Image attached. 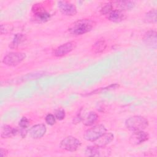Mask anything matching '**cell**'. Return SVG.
I'll return each mask as SVG.
<instances>
[{
    "instance_id": "cell-18",
    "label": "cell",
    "mask_w": 157,
    "mask_h": 157,
    "mask_svg": "<svg viewBox=\"0 0 157 157\" xmlns=\"http://www.w3.org/2000/svg\"><path fill=\"white\" fill-rule=\"evenodd\" d=\"M25 39V37L23 34H16L10 44V47L11 48H17Z\"/></svg>"
},
{
    "instance_id": "cell-4",
    "label": "cell",
    "mask_w": 157,
    "mask_h": 157,
    "mask_svg": "<svg viewBox=\"0 0 157 157\" xmlns=\"http://www.w3.org/2000/svg\"><path fill=\"white\" fill-rule=\"evenodd\" d=\"M26 58V55L21 52H10L6 55L2 62L9 66H15L21 63Z\"/></svg>"
},
{
    "instance_id": "cell-3",
    "label": "cell",
    "mask_w": 157,
    "mask_h": 157,
    "mask_svg": "<svg viewBox=\"0 0 157 157\" xmlns=\"http://www.w3.org/2000/svg\"><path fill=\"white\" fill-rule=\"evenodd\" d=\"M107 129L104 125L98 124L87 129L85 132L83 137L86 140L93 142L99 138L101 136L105 133Z\"/></svg>"
},
{
    "instance_id": "cell-23",
    "label": "cell",
    "mask_w": 157,
    "mask_h": 157,
    "mask_svg": "<svg viewBox=\"0 0 157 157\" xmlns=\"http://www.w3.org/2000/svg\"><path fill=\"white\" fill-rule=\"evenodd\" d=\"M45 121L49 125H53L56 123L55 116L53 114H48L45 117Z\"/></svg>"
},
{
    "instance_id": "cell-16",
    "label": "cell",
    "mask_w": 157,
    "mask_h": 157,
    "mask_svg": "<svg viewBox=\"0 0 157 157\" xmlns=\"http://www.w3.org/2000/svg\"><path fill=\"white\" fill-rule=\"evenodd\" d=\"M115 5L118 7V10H129L134 7L135 3L131 1H121L115 2Z\"/></svg>"
},
{
    "instance_id": "cell-7",
    "label": "cell",
    "mask_w": 157,
    "mask_h": 157,
    "mask_svg": "<svg viewBox=\"0 0 157 157\" xmlns=\"http://www.w3.org/2000/svg\"><path fill=\"white\" fill-rule=\"evenodd\" d=\"M148 138V134L144 132V131H134V133L130 136L129 142L134 145H140L147 141Z\"/></svg>"
},
{
    "instance_id": "cell-5",
    "label": "cell",
    "mask_w": 157,
    "mask_h": 157,
    "mask_svg": "<svg viewBox=\"0 0 157 157\" xmlns=\"http://www.w3.org/2000/svg\"><path fill=\"white\" fill-rule=\"evenodd\" d=\"M81 145L80 141L77 138L73 136H67L63 139L60 142V148L69 151H76Z\"/></svg>"
},
{
    "instance_id": "cell-22",
    "label": "cell",
    "mask_w": 157,
    "mask_h": 157,
    "mask_svg": "<svg viewBox=\"0 0 157 157\" xmlns=\"http://www.w3.org/2000/svg\"><path fill=\"white\" fill-rule=\"evenodd\" d=\"M55 116L56 119H57L58 120H62L65 117V111H64V110L62 109L57 110L55 112Z\"/></svg>"
},
{
    "instance_id": "cell-14",
    "label": "cell",
    "mask_w": 157,
    "mask_h": 157,
    "mask_svg": "<svg viewBox=\"0 0 157 157\" xmlns=\"http://www.w3.org/2000/svg\"><path fill=\"white\" fill-rule=\"evenodd\" d=\"M18 132L17 128H12L9 125H4L1 128V137L2 138H9L15 136Z\"/></svg>"
},
{
    "instance_id": "cell-24",
    "label": "cell",
    "mask_w": 157,
    "mask_h": 157,
    "mask_svg": "<svg viewBox=\"0 0 157 157\" xmlns=\"http://www.w3.org/2000/svg\"><path fill=\"white\" fill-rule=\"evenodd\" d=\"M19 126L21 128H27L29 126V120L26 117H22L19 121Z\"/></svg>"
},
{
    "instance_id": "cell-9",
    "label": "cell",
    "mask_w": 157,
    "mask_h": 157,
    "mask_svg": "<svg viewBox=\"0 0 157 157\" xmlns=\"http://www.w3.org/2000/svg\"><path fill=\"white\" fill-rule=\"evenodd\" d=\"M33 12L35 13L37 20L40 21H47L50 17V13L47 12L41 6L39 5H34L32 9Z\"/></svg>"
},
{
    "instance_id": "cell-25",
    "label": "cell",
    "mask_w": 157,
    "mask_h": 157,
    "mask_svg": "<svg viewBox=\"0 0 157 157\" xmlns=\"http://www.w3.org/2000/svg\"><path fill=\"white\" fill-rule=\"evenodd\" d=\"M0 154H1V156H2V157H3V156H7V151L6 149L1 148Z\"/></svg>"
},
{
    "instance_id": "cell-10",
    "label": "cell",
    "mask_w": 157,
    "mask_h": 157,
    "mask_svg": "<svg viewBox=\"0 0 157 157\" xmlns=\"http://www.w3.org/2000/svg\"><path fill=\"white\" fill-rule=\"evenodd\" d=\"M46 132V127L44 124H38L33 126L29 130V134L33 139L42 137Z\"/></svg>"
},
{
    "instance_id": "cell-20",
    "label": "cell",
    "mask_w": 157,
    "mask_h": 157,
    "mask_svg": "<svg viewBox=\"0 0 157 157\" xmlns=\"http://www.w3.org/2000/svg\"><path fill=\"white\" fill-rule=\"evenodd\" d=\"M106 47L105 42L104 40H98L94 45L93 50L95 53H101L103 52Z\"/></svg>"
},
{
    "instance_id": "cell-13",
    "label": "cell",
    "mask_w": 157,
    "mask_h": 157,
    "mask_svg": "<svg viewBox=\"0 0 157 157\" xmlns=\"http://www.w3.org/2000/svg\"><path fill=\"white\" fill-rule=\"evenodd\" d=\"M106 15L107 19L113 22H120L125 17L123 11L118 9H113Z\"/></svg>"
},
{
    "instance_id": "cell-17",
    "label": "cell",
    "mask_w": 157,
    "mask_h": 157,
    "mask_svg": "<svg viewBox=\"0 0 157 157\" xmlns=\"http://www.w3.org/2000/svg\"><path fill=\"white\" fill-rule=\"evenodd\" d=\"M98 119V115L94 112H90L83 118V123L86 126L93 125Z\"/></svg>"
},
{
    "instance_id": "cell-21",
    "label": "cell",
    "mask_w": 157,
    "mask_h": 157,
    "mask_svg": "<svg viewBox=\"0 0 157 157\" xmlns=\"http://www.w3.org/2000/svg\"><path fill=\"white\" fill-rule=\"evenodd\" d=\"M112 10H113V6L112 3L108 2L105 3L104 6L102 7L101 10V12L103 15H107Z\"/></svg>"
},
{
    "instance_id": "cell-11",
    "label": "cell",
    "mask_w": 157,
    "mask_h": 157,
    "mask_svg": "<svg viewBox=\"0 0 157 157\" xmlns=\"http://www.w3.org/2000/svg\"><path fill=\"white\" fill-rule=\"evenodd\" d=\"M113 139V134L109 132L104 133L102 136H101L99 138L95 140L94 142V144L96 146L100 147H104L105 145L111 142Z\"/></svg>"
},
{
    "instance_id": "cell-8",
    "label": "cell",
    "mask_w": 157,
    "mask_h": 157,
    "mask_svg": "<svg viewBox=\"0 0 157 157\" xmlns=\"http://www.w3.org/2000/svg\"><path fill=\"white\" fill-rule=\"evenodd\" d=\"M75 46L74 42H68L57 47L54 51V55L56 57L63 56L74 50Z\"/></svg>"
},
{
    "instance_id": "cell-1",
    "label": "cell",
    "mask_w": 157,
    "mask_h": 157,
    "mask_svg": "<svg viewBox=\"0 0 157 157\" xmlns=\"http://www.w3.org/2000/svg\"><path fill=\"white\" fill-rule=\"evenodd\" d=\"M95 24V22L90 19H80L73 23L69 28V31L74 35L84 34L90 31Z\"/></svg>"
},
{
    "instance_id": "cell-19",
    "label": "cell",
    "mask_w": 157,
    "mask_h": 157,
    "mask_svg": "<svg viewBox=\"0 0 157 157\" xmlns=\"http://www.w3.org/2000/svg\"><path fill=\"white\" fill-rule=\"evenodd\" d=\"M144 21L148 23H155L156 22V10L152 9L146 13L144 17Z\"/></svg>"
},
{
    "instance_id": "cell-6",
    "label": "cell",
    "mask_w": 157,
    "mask_h": 157,
    "mask_svg": "<svg viewBox=\"0 0 157 157\" xmlns=\"http://www.w3.org/2000/svg\"><path fill=\"white\" fill-rule=\"evenodd\" d=\"M58 7L59 11L64 15L73 16L77 13L76 7L67 1H58Z\"/></svg>"
},
{
    "instance_id": "cell-15",
    "label": "cell",
    "mask_w": 157,
    "mask_h": 157,
    "mask_svg": "<svg viewBox=\"0 0 157 157\" xmlns=\"http://www.w3.org/2000/svg\"><path fill=\"white\" fill-rule=\"evenodd\" d=\"M103 147H98L96 145L87 147L85 150V155L88 156H102L101 154L104 150H102Z\"/></svg>"
},
{
    "instance_id": "cell-12",
    "label": "cell",
    "mask_w": 157,
    "mask_h": 157,
    "mask_svg": "<svg viewBox=\"0 0 157 157\" xmlns=\"http://www.w3.org/2000/svg\"><path fill=\"white\" fill-rule=\"evenodd\" d=\"M156 33L155 31L150 30L147 32L144 36V42L148 46L156 48Z\"/></svg>"
},
{
    "instance_id": "cell-2",
    "label": "cell",
    "mask_w": 157,
    "mask_h": 157,
    "mask_svg": "<svg viewBox=\"0 0 157 157\" xmlns=\"http://www.w3.org/2000/svg\"><path fill=\"white\" fill-rule=\"evenodd\" d=\"M148 125V120L139 115L132 116L125 121V126L126 128L131 131H144Z\"/></svg>"
}]
</instances>
